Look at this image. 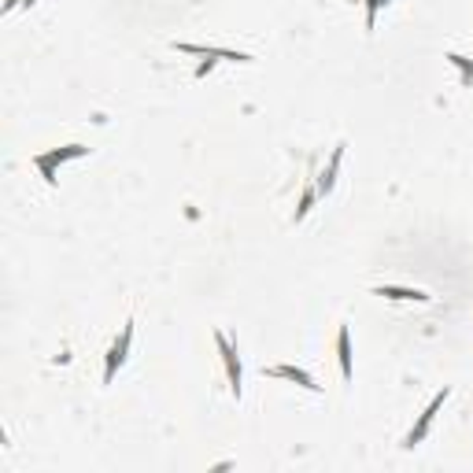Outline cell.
I'll list each match as a JSON object with an SVG mask.
<instances>
[{"mask_svg":"<svg viewBox=\"0 0 473 473\" xmlns=\"http://www.w3.org/2000/svg\"><path fill=\"white\" fill-rule=\"evenodd\" d=\"M89 148H85V144H63V148H52V152H41V155H34V167L37 170H41V178H45V185L48 189H56V167H63V163H67V160H82V155H85Z\"/></svg>","mask_w":473,"mask_h":473,"instance_id":"6da1fadb","label":"cell"},{"mask_svg":"<svg viewBox=\"0 0 473 473\" xmlns=\"http://www.w3.org/2000/svg\"><path fill=\"white\" fill-rule=\"evenodd\" d=\"M178 52H189V56H204V63L196 67V78H204L207 71L215 67V59H233V63H252L248 52H230V48H204V45H189V41H178Z\"/></svg>","mask_w":473,"mask_h":473,"instance_id":"7a4b0ae2","label":"cell"},{"mask_svg":"<svg viewBox=\"0 0 473 473\" xmlns=\"http://www.w3.org/2000/svg\"><path fill=\"white\" fill-rule=\"evenodd\" d=\"M129 344H134V318H129L122 325V333H118V340L108 348V359H104V385H111L115 374H118V366L126 362V355H129Z\"/></svg>","mask_w":473,"mask_h":473,"instance_id":"3957f363","label":"cell"},{"mask_svg":"<svg viewBox=\"0 0 473 473\" xmlns=\"http://www.w3.org/2000/svg\"><path fill=\"white\" fill-rule=\"evenodd\" d=\"M215 348H218V355H222V366H226V381H230L233 400H241V381H244V370H241V359H236V348L226 340V333H215Z\"/></svg>","mask_w":473,"mask_h":473,"instance_id":"277c9868","label":"cell"},{"mask_svg":"<svg viewBox=\"0 0 473 473\" xmlns=\"http://www.w3.org/2000/svg\"><path fill=\"white\" fill-rule=\"evenodd\" d=\"M448 396H451V392H448V388H440V392H437V396H432V403L425 407V411H422V414H418V422H414V429H411V432H407V437H403V448H414V444H422V440H425V432H429V425H432V418H437V414H440V407H444V403H448Z\"/></svg>","mask_w":473,"mask_h":473,"instance_id":"5b68a950","label":"cell"},{"mask_svg":"<svg viewBox=\"0 0 473 473\" xmlns=\"http://www.w3.org/2000/svg\"><path fill=\"white\" fill-rule=\"evenodd\" d=\"M270 377H285V381H292V385H299V388H307V392H322V385L314 381L304 366H292V362H278V366H270L267 370Z\"/></svg>","mask_w":473,"mask_h":473,"instance_id":"8992f818","label":"cell"},{"mask_svg":"<svg viewBox=\"0 0 473 473\" xmlns=\"http://www.w3.org/2000/svg\"><path fill=\"white\" fill-rule=\"evenodd\" d=\"M340 163H344V144H337L333 155H330V163H325L322 170V178H318V196H330L333 185H337V174H340Z\"/></svg>","mask_w":473,"mask_h":473,"instance_id":"52a82bcc","label":"cell"},{"mask_svg":"<svg viewBox=\"0 0 473 473\" xmlns=\"http://www.w3.org/2000/svg\"><path fill=\"white\" fill-rule=\"evenodd\" d=\"M374 296H385V299H407V304H425V292L422 288H403V285H377Z\"/></svg>","mask_w":473,"mask_h":473,"instance_id":"ba28073f","label":"cell"},{"mask_svg":"<svg viewBox=\"0 0 473 473\" xmlns=\"http://www.w3.org/2000/svg\"><path fill=\"white\" fill-rule=\"evenodd\" d=\"M337 359H340V377L351 381V337H348V325H340V333H337Z\"/></svg>","mask_w":473,"mask_h":473,"instance_id":"9c48e42d","label":"cell"},{"mask_svg":"<svg viewBox=\"0 0 473 473\" xmlns=\"http://www.w3.org/2000/svg\"><path fill=\"white\" fill-rule=\"evenodd\" d=\"M451 63V67H458V74H463V85H473V59H466V56H458V52H448L444 56Z\"/></svg>","mask_w":473,"mask_h":473,"instance_id":"30bf717a","label":"cell"},{"mask_svg":"<svg viewBox=\"0 0 473 473\" xmlns=\"http://www.w3.org/2000/svg\"><path fill=\"white\" fill-rule=\"evenodd\" d=\"M314 200H318V185H307L304 192H299V204H296V222L307 218V211L314 207Z\"/></svg>","mask_w":473,"mask_h":473,"instance_id":"8fae6325","label":"cell"},{"mask_svg":"<svg viewBox=\"0 0 473 473\" xmlns=\"http://www.w3.org/2000/svg\"><path fill=\"white\" fill-rule=\"evenodd\" d=\"M381 4H388V0H366V30H374V22H377V11Z\"/></svg>","mask_w":473,"mask_h":473,"instance_id":"7c38bea8","label":"cell"}]
</instances>
